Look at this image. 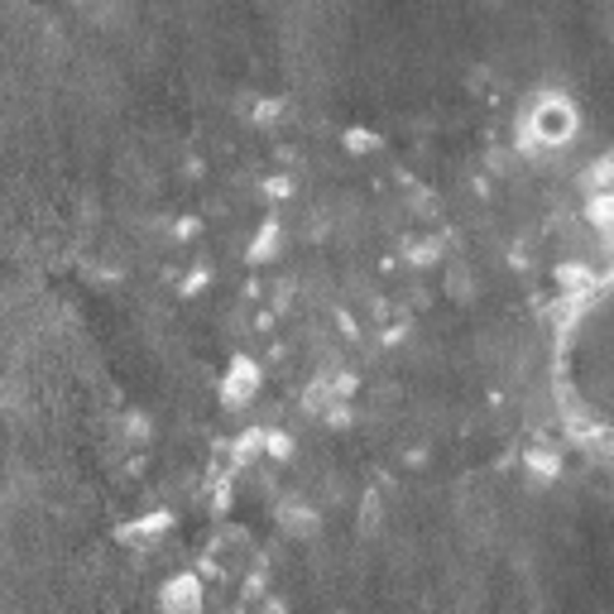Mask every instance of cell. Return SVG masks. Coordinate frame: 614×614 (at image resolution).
I'll return each instance as SVG.
<instances>
[{"label": "cell", "instance_id": "1", "mask_svg": "<svg viewBox=\"0 0 614 614\" xmlns=\"http://www.w3.org/2000/svg\"><path fill=\"white\" fill-rule=\"evenodd\" d=\"M164 610H168V614H198V610H202L198 581H192V577L168 581V585H164Z\"/></svg>", "mask_w": 614, "mask_h": 614}]
</instances>
